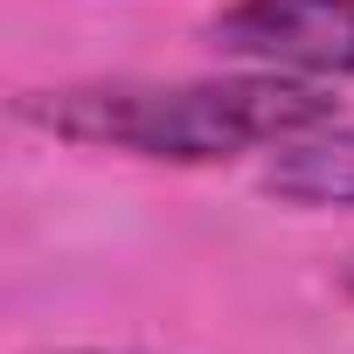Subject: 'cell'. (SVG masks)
I'll return each mask as SVG.
<instances>
[{"label": "cell", "mask_w": 354, "mask_h": 354, "mask_svg": "<svg viewBox=\"0 0 354 354\" xmlns=\"http://www.w3.org/2000/svg\"><path fill=\"white\" fill-rule=\"evenodd\" d=\"M15 118L91 146V153H132V160H167V167H216L257 146L306 139L333 125V97L306 77H91V84H49L21 91Z\"/></svg>", "instance_id": "obj_1"}, {"label": "cell", "mask_w": 354, "mask_h": 354, "mask_svg": "<svg viewBox=\"0 0 354 354\" xmlns=\"http://www.w3.org/2000/svg\"><path fill=\"white\" fill-rule=\"evenodd\" d=\"M209 42L271 77H354V0H230L209 21Z\"/></svg>", "instance_id": "obj_2"}, {"label": "cell", "mask_w": 354, "mask_h": 354, "mask_svg": "<svg viewBox=\"0 0 354 354\" xmlns=\"http://www.w3.org/2000/svg\"><path fill=\"white\" fill-rule=\"evenodd\" d=\"M264 195L292 209H354V125H319L306 139L271 146Z\"/></svg>", "instance_id": "obj_3"}, {"label": "cell", "mask_w": 354, "mask_h": 354, "mask_svg": "<svg viewBox=\"0 0 354 354\" xmlns=\"http://www.w3.org/2000/svg\"><path fill=\"white\" fill-rule=\"evenodd\" d=\"M340 292H347V299H354V257H347V264H340Z\"/></svg>", "instance_id": "obj_4"}, {"label": "cell", "mask_w": 354, "mask_h": 354, "mask_svg": "<svg viewBox=\"0 0 354 354\" xmlns=\"http://www.w3.org/2000/svg\"><path fill=\"white\" fill-rule=\"evenodd\" d=\"M42 354H104V347H42Z\"/></svg>", "instance_id": "obj_5"}]
</instances>
